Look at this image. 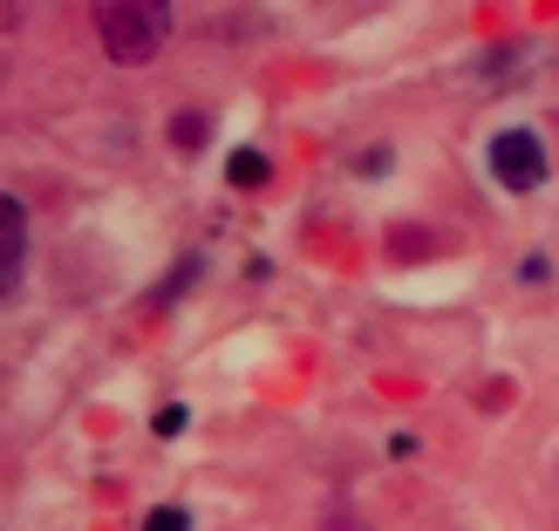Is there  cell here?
Listing matches in <instances>:
<instances>
[{
    "label": "cell",
    "instance_id": "cell-1",
    "mask_svg": "<svg viewBox=\"0 0 559 531\" xmlns=\"http://www.w3.org/2000/svg\"><path fill=\"white\" fill-rule=\"evenodd\" d=\"M90 21L117 69H144L171 41V0H90Z\"/></svg>",
    "mask_w": 559,
    "mask_h": 531
},
{
    "label": "cell",
    "instance_id": "cell-2",
    "mask_svg": "<svg viewBox=\"0 0 559 531\" xmlns=\"http://www.w3.org/2000/svg\"><path fill=\"white\" fill-rule=\"evenodd\" d=\"M546 144H539V130H498L491 136V178L506 184V191H539L546 184Z\"/></svg>",
    "mask_w": 559,
    "mask_h": 531
},
{
    "label": "cell",
    "instance_id": "cell-3",
    "mask_svg": "<svg viewBox=\"0 0 559 531\" xmlns=\"http://www.w3.org/2000/svg\"><path fill=\"white\" fill-rule=\"evenodd\" d=\"M21 273H27V205L14 191H0V300L21 287Z\"/></svg>",
    "mask_w": 559,
    "mask_h": 531
},
{
    "label": "cell",
    "instance_id": "cell-4",
    "mask_svg": "<svg viewBox=\"0 0 559 531\" xmlns=\"http://www.w3.org/2000/svg\"><path fill=\"white\" fill-rule=\"evenodd\" d=\"M205 136H212V117H178V123H171V144H178V150H199Z\"/></svg>",
    "mask_w": 559,
    "mask_h": 531
},
{
    "label": "cell",
    "instance_id": "cell-5",
    "mask_svg": "<svg viewBox=\"0 0 559 531\" xmlns=\"http://www.w3.org/2000/svg\"><path fill=\"white\" fill-rule=\"evenodd\" d=\"M226 178H233V184H266V157H260V150H239Z\"/></svg>",
    "mask_w": 559,
    "mask_h": 531
},
{
    "label": "cell",
    "instance_id": "cell-6",
    "mask_svg": "<svg viewBox=\"0 0 559 531\" xmlns=\"http://www.w3.org/2000/svg\"><path fill=\"white\" fill-rule=\"evenodd\" d=\"M144 531H191V511H178V505H157V511L144 518Z\"/></svg>",
    "mask_w": 559,
    "mask_h": 531
}]
</instances>
